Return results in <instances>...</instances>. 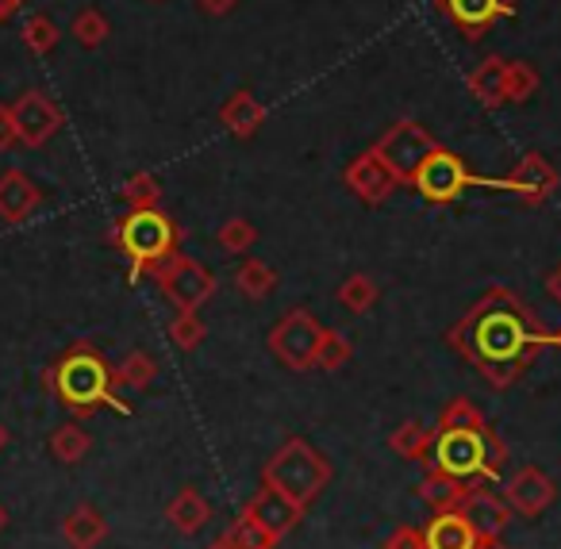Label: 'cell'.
I'll return each instance as SVG.
<instances>
[{
	"mask_svg": "<svg viewBox=\"0 0 561 549\" xmlns=\"http://www.w3.org/2000/svg\"><path fill=\"white\" fill-rule=\"evenodd\" d=\"M446 346L481 369L492 388H507L523 377L527 362L542 346H553V331L530 319L512 288H489L446 334Z\"/></svg>",
	"mask_w": 561,
	"mask_h": 549,
	"instance_id": "6da1fadb",
	"label": "cell"
},
{
	"mask_svg": "<svg viewBox=\"0 0 561 549\" xmlns=\"http://www.w3.org/2000/svg\"><path fill=\"white\" fill-rule=\"evenodd\" d=\"M47 388L55 392V400L62 403L73 415H93L101 408H112L119 415H131L124 400L116 396V377H112V365L101 357V350L93 342H78L70 346L47 373Z\"/></svg>",
	"mask_w": 561,
	"mask_h": 549,
	"instance_id": "7a4b0ae2",
	"label": "cell"
},
{
	"mask_svg": "<svg viewBox=\"0 0 561 549\" xmlns=\"http://www.w3.org/2000/svg\"><path fill=\"white\" fill-rule=\"evenodd\" d=\"M507 461V446L489 423L481 426H450V431H435L431 442V461L435 469L458 477L461 484H492L500 477V465Z\"/></svg>",
	"mask_w": 561,
	"mask_h": 549,
	"instance_id": "3957f363",
	"label": "cell"
},
{
	"mask_svg": "<svg viewBox=\"0 0 561 549\" xmlns=\"http://www.w3.org/2000/svg\"><path fill=\"white\" fill-rule=\"evenodd\" d=\"M116 247L131 262V281L154 273L162 262L178 254V227L162 208H131L112 231Z\"/></svg>",
	"mask_w": 561,
	"mask_h": 549,
	"instance_id": "277c9868",
	"label": "cell"
},
{
	"mask_svg": "<svg viewBox=\"0 0 561 549\" xmlns=\"http://www.w3.org/2000/svg\"><path fill=\"white\" fill-rule=\"evenodd\" d=\"M262 484L280 495H289L297 507L308 511V503L331 484V461L320 449L308 446L305 438H289L270 461H265Z\"/></svg>",
	"mask_w": 561,
	"mask_h": 549,
	"instance_id": "5b68a950",
	"label": "cell"
},
{
	"mask_svg": "<svg viewBox=\"0 0 561 549\" xmlns=\"http://www.w3.org/2000/svg\"><path fill=\"white\" fill-rule=\"evenodd\" d=\"M150 277L158 281L162 296L173 304L178 311H196L211 300L216 293V277H211L208 265H201L196 258H185V254H173L170 262L158 265Z\"/></svg>",
	"mask_w": 561,
	"mask_h": 549,
	"instance_id": "8992f818",
	"label": "cell"
},
{
	"mask_svg": "<svg viewBox=\"0 0 561 549\" xmlns=\"http://www.w3.org/2000/svg\"><path fill=\"white\" fill-rule=\"evenodd\" d=\"M374 150H377V158L397 173L400 185H404V181H412L415 170L427 162V155H435L438 142L431 139L427 127L412 124V119H400V124H392L389 131L381 135V142H377Z\"/></svg>",
	"mask_w": 561,
	"mask_h": 549,
	"instance_id": "52a82bcc",
	"label": "cell"
},
{
	"mask_svg": "<svg viewBox=\"0 0 561 549\" xmlns=\"http://www.w3.org/2000/svg\"><path fill=\"white\" fill-rule=\"evenodd\" d=\"M320 334L323 327L308 316L305 308L289 311V316H280L277 327L270 331V350L280 365H289V369L305 373L316 365V350H320Z\"/></svg>",
	"mask_w": 561,
	"mask_h": 549,
	"instance_id": "ba28073f",
	"label": "cell"
},
{
	"mask_svg": "<svg viewBox=\"0 0 561 549\" xmlns=\"http://www.w3.org/2000/svg\"><path fill=\"white\" fill-rule=\"evenodd\" d=\"M9 108H12V124H16V139L24 142V147H47L66 124L62 108H58L43 89L20 93Z\"/></svg>",
	"mask_w": 561,
	"mask_h": 549,
	"instance_id": "9c48e42d",
	"label": "cell"
},
{
	"mask_svg": "<svg viewBox=\"0 0 561 549\" xmlns=\"http://www.w3.org/2000/svg\"><path fill=\"white\" fill-rule=\"evenodd\" d=\"M412 185L420 188L423 201L431 204H454L461 193H466L469 185H473V173L466 170V162H461L458 155H450V150L438 147L435 155H427V162L415 170Z\"/></svg>",
	"mask_w": 561,
	"mask_h": 549,
	"instance_id": "30bf717a",
	"label": "cell"
},
{
	"mask_svg": "<svg viewBox=\"0 0 561 549\" xmlns=\"http://www.w3.org/2000/svg\"><path fill=\"white\" fill-rule=\"evenodd\" d=\"M461 515L473 523L477 538H504V530L515 523V511L507 507L504 495L489 492V484H477L466 492V500H461Z\"/></svg>",
	"mask_w": 561,
	"mask_h": 549,
	"instance_id": "8fae6325",
	"label": "cell"
},
{
	"mask_svg": "<svg viewBox=\"0 0 561 549\" xmlns=\"http://www.w3.org/2000/svg\"><path fill=\"white\" fill-rule=\"evenodd\" d=\"M504 500H507V507H512L515 515L535 518V515H542L553 500H558V488H553V480L546 477L542 469H535V465H523V469L507 480Z\"/></svg>",
	"mask_w": 561,
	"mask_h": 549,
	"instance_id": "7c38bea8",
	"label": "cell"
},
{
	"mask_svg": "<svg viewBox=\"0 0 561 549\" xmlns=\"http://www.w3.org/2000/svg\"><path fill=\"white\" fill-rule=\"evenodd\" d=\"M346 185H351V193L362 196L366 204H381V201H389L392 188H397L400 181H397V173L377 158V150H366V155H358L351 165H346Z\"/></svg>",
	"mask_w": 561,
	"mask_h": 549,
	"instance_id": "4fadbf2b",
	"label": "cell"
},
{
	"mask_svg": "<svg viewBox=\"0 0 561 549\" xmlns=\"http://www.w3.org/2000/svg\"><path fill=\"white\" fill-rule=\"evenodd\" d=\"M247 511L254 523H262L265 530L273 534V538H285V534H293L297 530V523L305 518V507H297V503L289 500V495H280V492H273V488H265L262 484V492L254 495V500L247 503Z\"/></svg>",
	"mask_w": 561,
	"mask_h": 549,
	"instance_id": "5bb4252c",
	"label": "cell"
},
{
	"mask_svg": "<svg viewBox=\"0 0 561 549\" xmlns=\"http://www.w3.org/2000/svg\"><path fill=\"white\" fill-rule=\"evenodd\" d=\"M39 204H43V188L24 170L0 173V219L4 224H24V219L35 216Z\"/></svg>",
	"mask_w": 561,
	"mask_h": 549,
	"instance_id": "9a60e30c",
	"label": "cell"
},
{
	"mask_svg": "<svg viewBox=\"0 0 561 549\" xmlns=\"http://www.w3.org/2000/svg\"><path fill=\"white\" fill-rule=\"evenodd\" d=\"M553 185H558V173L550 170V162H546L542 155H527L519 165H515L512 173L504 178V188L507 193H519L527 204H542L546 196L553 193Z\"/></svg>",
	"mask_w": 561,
	"mask_h": 549,
	"instance_id": "2e32d148",
	"label": "cell"
},
{
	"mask_svg": "<svg viewBox=\"0 0 561 549\" xmlns=\"http://www.w3.org/2000/svg\"><path fill=\"white\" fill-rule=\"evenodd\" d=\"M423 538H427V549H473L481 541L461 511H435V518L423 526Z\"/></svg>",
	"mask_w": 561,
	"mask_h": 549,
	"instance_id": "e0dca14e",
	"label": "cell"
},
{
	"mask_svg": "<svg viewBox=\"0 0 561 549\" xmlns=\"http://www.w3.org/2000/svg\"><path fill=\"white\" fill-rule=\"evenodd\" d=\"M438 4H446V12L466 27L469 39L484 35V27H492L500 16H512L507 0H438Z\"/></svg>",
	"mask_w": 561,
	"mask_h": 549,
	"instance_id": "ac0fdd59",
	"label": "cell"
},
{
	"mask_svg": "<svg viewBox=\"0 0 561 549\" xmlns=\"http://www.w3.org/2000/svg\"><path fill=\"white\" fill-rule=\"evenodd\" d=\"M108 538V523L93 503H78L70 515L62 518V541L70 549H96Z\"/></svg>",
	"mask_w": 561,
	"mask_h": 549,
	"instance_id": "d6986e66",
	"label": "cell"
},
{
	"mask_svg": "<svg viewBox=\"0 0 561 549\" xmlns=\"http://www.w3.org/2000/svg\"><path fill=\"white\" fill-rule=\"evenodd\" d=\"M165 518H170L181 534H201L204 526L211 523V503L204 500L196 488H181L170 500V507H165Z\"/></svg>",
	"mask_w": 561,
	"mask_h": 549,
	"instance_id": "ffe728a7",
	"label": "cell"
},
{
	"mask_svg": "<svg viewBox=\"0 0 561 549\" xmlns=\"http://www.w3.org/2000/svg\"><path fill=\"white\" fill-rule=\"evenodd\" d=\"M219 119H224V127L234 135V139H250V135L262 127L265 119V108L257 104L254 93H247V89H239V93L231 96V101L224 104V112H219Z\"/></svg>",
	"mask_w": 561,
	"mask_h": 549,
	"instance_id": "44dd1931",
	"label": "cell"
},
{
	"mask_svg": "<svg viewBox=\"0 0 561 549\" xmlns=\"http://www.w3.org/2000/svg\"><path fill=\"white\" fill-rule=\"evenodd\" d=\"M466 492H469V484H461L458 477L435 469V465H427V477L420 480L423 503H431L435 511H458L461 500H466Z\"/></svg>",
	"mask_w": 561,
	"mask_h": 549,
	"instance_id": "7402d4cb",
	"label": "cell"
},
{
	"mask_svg": "<svg viewBox=\"0 0 561 549\" xmlns=\"http://www.w3.org/2000/svg\"><path fill=\"white\" fill-rule=\"evenodd\" d=\"M47 449H50V457H55V461L78 465V461H85V454L93 449V438H89V431L81 423H62L55 434H50Z\"/></svg>",
	"mask_w": 561,
	"mask_h": 549,
	"instance_id": "603a6c76",
	"label": "cell"
},
{
	"mask_svg": "<svg viewBox=\"0 0 561 549\" xmlns=\"http://www.w3.org/2000/svg\"><path fill=\"white\" fill-rule=\"evenodd\" d=\"M431 442H435V431H427L420 419H408L392 431L389 446L392 454L408 457V461H431Z\"/></svg>",
	"mask_w": 561,
	"mask_h": 549,
	"instance_id": "cb8c5ba5",
	"label": "cell"
},
{
	"mask_svg": "<svg viewBox=\"0 0 561 549\" xmlns=\"http://www.w3.org/2000/svg\"><path fill=\"white\" fill-rule=\"evenodd\" d=\"M234 288H239L247 300H265V296L277 288V270L257 262V258H250V262H242L239 270H234Z\"/></svg>",
	"mask_w": 561,
	"mask_h": 549,
	"instance_id": "d4e9b609",
	"label": "cell"
},
{
	"mask_svg": "<svg viewBox=\"0 0 561 549\" xmlns=\"http://www.w3.org/2000/svg\"><path fill=\"white\" fill-rule=\"evenodd\" d=\"M504 58H489V62H481V70L469 78V89H473V96L484 104V108H500L504 104Z\"/></svg>",
	"mask_w": 561,
	"mask_h": 549,
	"instance_id": "484cf974",
	"label": "cell"
},
{
	"mask_svg": "<svg viewBox=\"0 0 561 549\" xmlns=\"http://www.w3.org/2000/svg\"><path fill=\"white\" fill-rule=\"evenodd\" d=\"M219 541H224L227 549H277V538H273L262 523H254L247 511H242V515L227 526V534Z\"/></svg>",
	"mask_w": 561,
	"mask_h": 549,
	"instance_id": "4316f807",
	"label": "cell"
},
{
	"mask_svg": "<svg viewBox=\"0 0 561 549\" xmlns=\"http://www.w3.org/2000/svg\"><path fill=\"white\" fill-rule=\"evenodd\" d=\"M112 377H116V385H127V388H150L158 377V362L147 354V350H131V354L124 357V362L112 369Z\"/></svg>",
	"mask_w": 561,
	"mask_h": 549,
	"instance_id": "83f0119b",
	"label": "cell"
},
{
	"mask_svg": "<svg viewBox=\"0 0 561 549\" xmlns=\"http://www.w3.org/2000/svg\"><path fill=\"white\" fill-rule=\"evenodd\" d=\"M20 39H24V47L32 50V55H50V50L58 47V39H62V32H58V24L47 16V12H35V16H27L24 32H20Z\"/></svg>",
	"mask_w": 561,
	"mask_h": 549,
	"instance_id": "f1b7e54d",
	"label": "cell"
},
{
	"mask_svg": "<svg viewBox=\"0 0 561 549\" xmlns=\"http://www.w3.org/2000/svg\"><path fill=\"white\" fill-rule=\"evenodd\" d=\"M351 357H354L351 339H346L343 331H328V327H323V334H320V350H316V365H312V369L335 373V369H343V365L351 362Z\"/></svg>",
	"mask_w": 561,
	"mask_h": 549,
	"instance_id": "f546056e",
	"label": "cell"
},
{
	"mask_svg": "<svg viewBox=\"0 0 561 549\" xmlns=\"http://www.w3.org/2000/svg\"><path fill=\"white\" fill-rule=\"evenodd\" d=\"M70 32H73V39L81 43V47H89V50H96L104 39H108V16H104L101 9H81L78 16H73V24H70Z\"/></svg>",
	"mask_w": 561,
	"mask_h": 549,
	"instance_id": "4dcf8cb0",
	"label": "cell"
},
{
	"mask_svg": "<svg viewBox=\"0 0 561 549\" xmlns=\"http://www.w3.org/2000/svg\"><path fill=\"white\" fill-rule=\"evenodd\" d=\"M339 304L351 311H358V316H366L369 308L377 304V285L369 273H354V277L343 281V288H339Z\"/></svg>",
	"mask_w": 561,
	"mask_h": 549,
	"instance_id": "1f68e13d",
	"label": "cell"
},
{
	"mask_svg": "<svg viewBox=\"0 0 561 549\" xmlns=\"http://www.w3.org/2000/svg\"><path fill=\"white\" fill-rule=\"evenodd\" d=\"M538 89V73L527 62H507L504 66V101L523 104L527 96H535Z\"/></svg>",
	"mask_w": 561,
	"mask_h": 549,
	"instance_id": "d6a6232c",
	"label": "cell"
},
{
	"mask_svg": "<svg viewBox=\"0 0 561 549\" xmlns=\"http://www.w3.org/2000/svg\"><path fill=\"white\" fill-rule=\"evenodd\" d=\"M119 196H124L131 208H158L162 185H158L154 173H131V178L124 181V188H119Z\"/></svg>",
	"mask_w": 561,
	"mask_h": 549,
	"instance_id": "836d02e7",
	"label": "cell"
},
{
	"mask_svg": "<svg viewBox=\"0 0 561 549\" xmlns=\"http://www.w3.org/2000/svg\"><path fill=\"white\" fill-rule=\"evenodd\" d=\"M216 242L227 250V254H247V250L257 242V231H254V224H250V219H227V224L219 227Z\"/></svg>",
	"mask_w": 561,
	"mask_h": 549,
	"instance_id": "e575fe53",
	"label": "cell"
},
{
	"mask_svg": "<svg viewBox=\"0 0 561 549\" xmlns=\"http://www.w3.org/2000/svg\"><path fill=\"white\" fill-rule=\"evenodd\" d=\"M204 323H201V316L196 311H178V319L170 323V339H173V346L178 350H196L204 342Z\"/></svg>",
	"mask_w": 561,
	"mask_h": 549,
	"instance_id": "d590c367",
	"label": "cell"
},
{
	"mask_svg": "<svg viewBox=\"0 0 561 549\" xmlns=\"http://www.w3.org/2000/svg\"><path fill=\"white\" fill-rule=\"evenodd\" d=\"M385 549H427V538H423L420 526L404 523V526H397L389 538H385Z\"/></svg>",
	"mask_w": 561,
	"mask_h": 549,
	"instance_id": "8d00e7d4",
	"label": "cell"
},
{
	"mask_svg": "<svg viewBox=\"0 0 561 549\" xmlns=\"http://www.w3.org/2000/svg\"><path fill=\"white\" fill-rule=\"evenodd\" d=\"M16 124H12V108L9 104H0V150H12L16 147Z\"/></svg>",
	"mask_w": 561,
	"mask_h": 549,
	"instance_id": "74e56055",
	"label": "cell"
},
{
	"mask_svg": "<svg viewBox=\"0 0 561 549\" xmlns=\"http://www.w3.org/2000/svg\"><path fill=\"white\" fill-rule=\"evenodd\" d=\"M234 4H239V0H201V9L208 12V16H227Z\"/></svg>",
	"mask_w": 561,
	"mask_h": 549,
	"instance_id": "f35d334b",
	"label": "cell"
},
{
	"mask_svg": "<svg viewBox=\"0 0 561 549\" xmlns=\"http://www.w3.org/2000/svg\"><path fill=\"white\" fill-rule=\"evenodd\" d=\"M546 293H550V300H553V304H558V308H561V265H558V270L550 273V277H546Z\"/></svg>",
	"mask_w": 561,
	"mask_h": 549,
	"instance_id": "ab89813d",
	"label": "cell"
},
{
	"mask_svg": "<svg viewBox=\"0 0 561 549\" xmlns=\"http://www.w3.org/2000/svg\"><path fill=\"white\" fill-rule=\"evenodd\" d=\"M24 4H27V0H0V24H9V20L16 16Z\"/></svg>",
	"mask_w": 561,
	"mask_h": 549,
	"instance_id": "60d3db41",
	"label": "cell"
},
{
	"mask_svg": "<svg viewBox=\"0 0 561 549\" xmlns=\"http://www.w3.org/2000/svg\"><path fill=\"white\" fill-rule=\"evenodd\" d=\"M473 549H512V546H504V538H481Z\"/></svg>",
	"mask_w": 561,
	"mask_h": 549,
	"instance_id": "b9f144b4",
	"label": "cell"
},
{
	"mask_svg": "<svg viewBox=\"0 0 561 549\" xmlns=\"http://www.w3.org/2000/svg\"><path fill=\"white\" fill-rule=\"evenodd\" d=\"M9 438H12V434H9V426H4V423H0V449H4V446H9Z\"/></svg>",
	"mask_w": 561,
	"mask_h": 549,
	"instance_id": "7bdbcfd3",
	"label": "cell"
},
{
	"mask_svg": "<svg viewBox=\"0 0 561 549\" xmlns=\"http://www.w3.org/2000/svg\"><path fill=\"white\" fill-rule=\"evenodd\" d=\"M4 526H9V511H4V503H0V534H4Z\"/></svg>",
	"mask_w": 561,
	"mask_h": 549,
	"instance_id": "ee69618b",
	"label": "cell"
},
{
	"mask_svg": "<svg viewBox=\"0 0 561 549\" xmlns=\"http://www.w3.org/2000/svg\"><path fill=\"white\" fill-rule=\"evenodd\" d=\"M204 549H227V546H224V541L216 538V541H211V546H204Z\"/></svg>",
	"mask_w": 561,
	"mask_h": 549,
	"instance_id": "f6af8a7d",
	"label": "cell"
},
{
	"mask_svg": "<svg viewBox=\"0 0 561 549\" xmlns=\"http://www.w3.org/2000/svg\"><path fill=\"white\" fill-rule=\"evenodd\" d=\"M553 346H558V350H561V331H553Z\"/></svg>",
	"mask_w": 561,
	"mask_h": 549,
	"instance_id": "bcb514c9",
	"label": "cell"
},
{
	"mask_svg": "<svg viewBox=\"0 0 561 549\" xmlns=\"http://www.w3.org/2000/svg\"><path fill=\"white\" fill-rule=\"evenodd\" d=\"M154 4H162V0H154Z\"/></svg>",
	"mask_w": 561,
	"mask_h": 549,
	"instance_id": "7dc6e473",
	"label": "cell"
}]
</instances>
